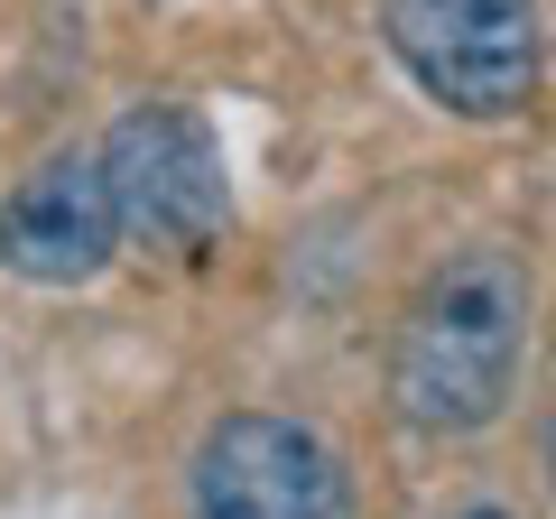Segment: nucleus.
Returning <instances> with one entry per match:
<instances>
[{
	"instance_id": "1",
	"label": "nucleus",
	"mask_w": 556,
	"mask_h": 519,
	"mask_svg": "<svg viewBox=\"0 0 556 519\" xmlns=\"http://www.w3.org/2000/svg\"><path fill=\"white\" fill-rule=\"evenodd\" d=\"M538 279L510 241L445 251L390 334V408L417 436H482L529 371Z\"/></svg>"
},
{
	"instance_id": "3",
	"label": "nucleus",
	"mask_w": 556,
	"mask_h": 519,
	"mask_svg": "<svg viewBox=\"0 0 556 519\" xmlns=\"http://www.w3.org/2000/svg\"><path fill=\"white\" fill-rule=\"evenodd\" d=\"M102 177H112L121 232L149 241L167 260H195L204 241L232 223V177H223V140L186 102H130L102 130Z\"/></svg>"
},
{
	"instance_id": "5",
	"label": "nucleus",
	"mask_w": 556,
	"mask_h": 519,
	"mask_svg": "<svg viewBox=\"0 0 556 519\" xmlns=\"http://www.w3.org/2000/svg\"><path fill=\"white\" fill-rule=\"evenodd\" d=\"M121 204L102 149H56L0 195V269L28 288H93L121 251Z\"/></svg>"
},
{
	"instance_id": "7",
	"label": "nucleus",
	"mask_w": 556,
	"mask_h": 519,
	"mask_svg": "<svg viewBox=\"0 0 556 519\" xmlns=\"http://www.w3.org/2000/svg\"><path fill=\"white\" fill-rule=\"evenodd\" d=\"M445 519H510V510H445Z\"/></svg>"
},
{
	"instance_id": "4",
	"label": "nucleus",
	"mask_w": 556,
	"mask_h": 519,
	"mask_svg": "<svg viewBox=\"0 0 556 519\" xmlns=\"http://www.w3.org/2000/svg\"><path fill=\"white\" fill-rule=\"evenodd\" d=\"M186 519H353V473L306 418L232 408L195 436Z\"/></svg>"
},
{
	"instance_id": "2",
	"label": "nucleus",
	"mask_w": 556,
	"mask_h": 519,
	"mask_svg": "<svg viewBox=\"0 0 556 519\" xmlns=\"http://www.w3.org/2000/svg\"><path fill=\"white\" fill-rule=\"evenodd\" d=\"M380 38L408 84L455 121H510L547 75V10L538 0H380Z\"/></svg>"
},
{
	"instance_id": "6",
	"label": "nucleus",
	"mask_w": 556,
	"mask_h": 519,
	"mask_svg": "<svg viewBox=\"0 0 556 519\" xmlns=\"http://www.w3.org/2000/svg\"><path fill=\"white\" fill-rule=\"evenodd\" d=\"M547 492H556V418H547Z\"/></svg>"
}]
</instances>
